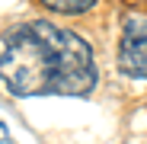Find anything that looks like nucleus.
<instances>
[{
    "mask_svg": "<svg viewBox=\"0 0 147 144\" xmlns=\"http://www.w3.org/2000/svg\"><path fill=\"white\" fill-rule=\"evenodd\" d=\"M0 83L16 99L90 96L99 83L93 45L51 19H26L3 32Z\"/></svg>",
    "mask_w": 147,
    "mask_h": 144,
    "instance_id": "1",
    "label": "nucleus"
},
{
    "mask_svg": "<svg viewBox=\"0 0 147 144\" xmlns=\"http://www.w3.org/2000/svg\"><path fill=\"white\" fill-rule=\"evenodd\" d=\"M115 64L121 70V77L147 80V16H125Z\"/></svg>",
    "mask_w": 147,
    "mask_h": 144,
    "instance_id": "2",
    "label": "nucleus"
},
{
    "mask_svg": "<svg viewBox=\"0 0 147 144\" xmlns=\"http://www.w3.org/2000/svg\"><path fill=\"white\" fill-rule=\"evenodd\" d=\"M99 0H38V7L55 13V16H83L90 13Z\"/></svg>",
    "mask_w": 147,
    "mask_h": 144,
    "instance_id": "3",
    "label": "nucleus"
},
{
    "mask_svg": "<svg viewBox=\"0 0 147 144\" xmlns=\"http://www.w3.org/2000/svg\"><path fill=\"white\" fill-rule=\"evenodd\" d=\"M0 144H13V138H10V128L0 122Z\"/></svg>",
    "mask_w": 147,
    "mask_h": 144,
    "instance_id": "4",
    "label": "nucleus"
}]
</instances>
